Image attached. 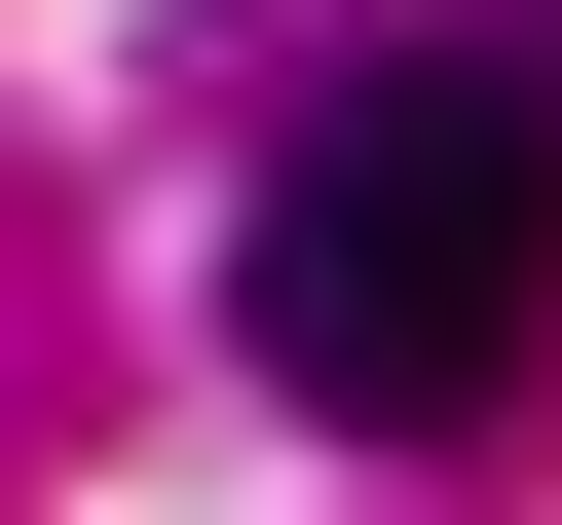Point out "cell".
<instances>
[{
	"label": "cell",
	"mask_w": 562,
	"mask_h": 525,
	"mask_svg": "<svg viewBox=\"0 0 562 525\" xmlns=\"http://www.w3.org/2000/svg\"><path fill=\"white\" fill-rule=\"evenodd\" d=\"M225 338L301 413H487L562 338V113L525 76H338L262 150V225H225Z\"/></svg>",
	"instance_id": "obj_1"
}]
</instances>
